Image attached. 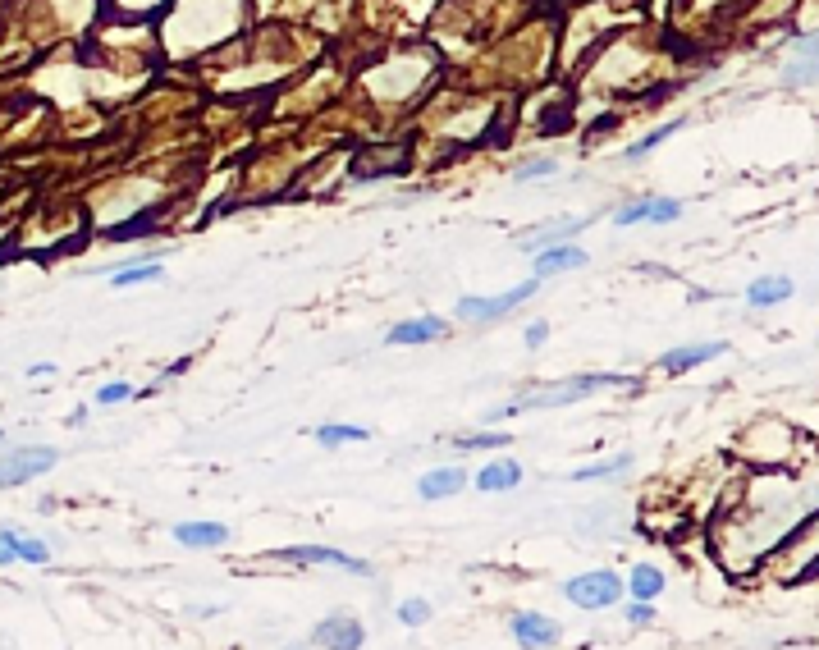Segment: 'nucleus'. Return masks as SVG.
Segmentation results:
<instances>
[{
    "label": "nucleus",
    "instance_id": "f257e3e1",
    "mask_svg": "<svg viewBox=\"0 0 819 650\" xmlns=\"http://www.w3.org/2000/svg\"><path fill=\"white\" fill-rule=\"evenodd\" d=\"M609 385H636L632 376H618V371H591V376H577L568 380V385H554V390L545 394H522V399L504 403V408H490L481 417L485 426H495L504 422V417H513V412H531V408H563V403H577V399H591V394L609 390Z\"/></svg>",
    "mask_w": 819,
    "mask_h": 650
},
{
    "label": "nucleus",
    "instance_id": "f03ea898",
    "mask_svg": "<svg viewBox=\"0 0 819 650\" xmlns=\"http://www.w3.org/2000/svg\"><path fill=\"white\" fill-rule=\"evenodd\" d=\"M55 463H60V454L46 445H28V449H14V454H0V490L28 486V481L46 477Z\"/></svg>",
    "mask_w": 819,
    "mask_h": 650
},
{
    "label": "nucleus",
    "instance_id": "7ed1b4c3",
    "mask_svg": "<svg viewBox=\"0 0 819 650\" xmlns=\"http://www.w3.org/2000/svg\"><path fill=\"white\" fill-rule=\"evenodd\" d=\"M563 596L572 600L577 609H609L623 600V577L618 573H582V577H572V582H563Z\"/></svg>",
    "mask_w": 819,
    "mask_h": 650
},
{
    "label": "nucleus",
    "instance_id": "20e7f679",
    "mask_svg": "<svg viewBox=\"0 0 819 650\" xmlns=\"http://www.w3.org/2000/svg\"><path fill=\"white\" fill-rule=\"evenodd\" d=\"M536 289H540V280H527V284H518V289L499 293V298H463V303H458V321H472V325L504 321L513 307L531 303V298H536Z\"/></svg>",
    "mask_w": 819,
    "mask_h": 650
},
{
    "label": "nucleus",
    "instance_id": "39448f33",
    "mask_svg": "<svg viewBox=\"0 0 819 650\" xmlns=\"http://www.w3.org/2000/svg\"><path fill=\"white\" fill-rule=\"evenodd\" d=\"M275 559H284V564H302V568L330 564V568H344V573H353V577H376V568H371L367 559H353V554L330 550V545H289V550H280Z\"/></svg>",
    "mask_w": 819,
    "mask_h": 650
},
{
    "label": "nucleus",
    "instance_id": "423d86ee",
    "mask_svg": "<svg viewBox=\"0 0 819 650\" xmlns=\"http://www.w3.org/2000/svg\"><path fill=\"white\" fill-rule=\"evenodd\" d=\"M682 216L678 197H641V202H627L614 211V225H669Z\"/></svg>",
    "mask_w": 819,
    "mask_h": 650
},
{
    "label": "nucleus",
    "instance_id": "0eeeda50",
    "mask_svg": "<svg viewBox=\"0 0 819 650\" xmlns=\"http://www.w3.org/2000/svg\"><path fill=\"white\" fill-rule=\"evenodd\" d=\"M312 641L316 646H335V650H357L362 641H367V628H362L357 618H348V614H335V618H325V623H316Z\"/></svg>",
    "mask_w": 819,
    "mask_h": 650
},
{
    "label": "nucleus",
    "instance_id": "6e6552de",
    "mask_svg": "<svg viewBox=\"0 0 819 650\" xmlns=\"http://www.w3.org/2000/svg\"><path fill=\"white\" fill-rule=\"evenodd\" d=\"M472 486L481 490V495H504V490H518L522 486V463H518V458H495V463H485L481 472H476Z\"/></svg>",
    "mask_w": 819,
    "mask_h": 650
},
{
    "label": "nucleus",
    "instance_id": "1a4fd4ad",
    "mask_svg": "<svg viewBox=\"0 0 819 650\" xmlns=\"http://www.w3.org/2000/svg\"><path fill=\"white\" fill-rule=\"evenodd\" d=\"M508 632H513V641H518V646H554V641L563 637L559 623H554V618H545V614H513Z\"/></svg>",
    "mask_w": 819,
    "mask_h": 650
},
{
    "label": "nucleus",
    "instance_id": "9d476101",
    "mask_svg": "<svg viewBox=\"0 0 819 650\" xmlns=\"http://www.w3.org/2000/svg\"><path fill=\"white\" fill-rule=\"evenodd\" d=\"M586 252L572 248V243H554V248H540L536 252V280H550V275H563V271H582L586 266Z\"/></svg>",
    "mask_w": 819,
    "mask_h": 650
},
{
    "label": "nucleus",
    "instance_id": "9b49d317",
    "mask_svg": "<svg viewBox=\"0 0 819 650\" xmlns=\"http://www.w3.org/2000/svg\"><path fill=\"white\" fill-rule=\"evenodd\" d=\"M586 225H591V220H586V216H563V220H550V225L531 229L527 239H522V248H527V252H540V248H554V243H568L572 234H582Z\"/></svg>",
    "mask_w": 819,
    "mask_h": 650
},
{
    "label": "nucleus",
    "instance_id": "f8f14e48",
    "mask_svg": "<svg viewBox=\"0 0 819 650\" xmlns=\"http://www.w3.org/2000/svg\"><path fill=\"white\" fill-rule=\"evenodd\" d=\"M723 353H728V344H691V348H669V353L659 358V371H669V376H682V371L701 367V362H710V358H723Z\"/></svg>",
    "mask_w": 819,
    "mask_h": 650
},
{
    "label": "nucleus",
    "instance_id": "ddd939ff",
    "mask_svg": "<svg viewBox=\"0 0 819 650\" xmlns=\"http://www.w3.org/2000/svg\"><path fill=\"white\" fill-rule=\"evenodd\" d=\"M449 325H444V316H412V321H399L394 330H389V344H431V339H440Z\"/></svg>",
    "mask_w": 819,
    "mask_h": 650
},
{
    "label": "nucleus",
    "instance_id": "4468645a",
    "mask_svg": "<svg viewBox=\"0 0 819 650\" xmlns=\"http://www.w3.org/2000/svg\"><path fill=\"white\" fill-rule=\"evenodd\" d=\"M170 536L188 550H216V545L229 541V527H220V522H179V527H170Z\"/></svg>",
    "mask_w": 819,
    "mask_h": 650
},
{
    "label": "nucleus",
    "instance_id": "2eb2a0df",
    "mask_svg": "<svg viewBox=\"0 0 819 650\" xmlns=\"http://www.w3.org/2000/svg\"><path fill=\"white\" fill-rule=\"evenodd\" d=\"M463 486H467V472H463V467H435V472H426V477L417 481V495L435 504V499L458 495Z\"/></svg>",
    "mask_w": 819,
    "mask_h": 650
},
{
    "label": "nucleus",
    "instance_id": "dca6fc26",
    "mask_svg": "<svg viewBox=\"0 0 819 650\" xmlns=\"http://www.w3.org/2000/svg\"><path fill=\"white\" fill-rule=\"evenodd\" d=\"M783 298H792V280H787V275H760V280L746 289V303L751 307H774V303H783Z\"/></svg>",
    "mask_w": 819,
    "mask_h": 650
},
{
    "label": "nucleus",
    "instance_id": "f3484780",
    "mask_svg": "<svg viewBox=\"0 0 819 650\" xmlns=\"http://www.w3.org/2000/svg\"><path fill=\"white\" fill-rule=\"evenodd\" d=\"M623 591H632L636 600H659V591H664V573L650 564H636L632 577L623 582Z\"/></svg>",
    "mask_w": 819,
    "mask_h": 650
},
{
    "label": "nucleus",
    "instance_id": "a211bd4d",
    "mask_svg": "<svg viewBox=\"0 0 819 650\" xmlns=\"http://www.w3.org/2000/svg\"><path fill=\"white\" fill-rule=\"evenodd\" d=\"M161 266L156 261H142V266H119L115 275H110V289H133V284H156L161 280Z\"/></svg>",
    "mask_w": 819,
    "mask_h": 650
},
{
    "label": "nucleus",
    "instance_id": "6ab92c4d",
    "mask_svg": "<svg viewBox=\"0 0 819 650\" xmlns=\"http://www.w3.org/2000/svg\"><path fill=\"white\" fill-rule=\"evenodd\" d=\"M632 463H636L632 454H618V458H609V463L577 467V472H572V481H609V477H623V472H632Z\"/></svg>",
    "mask_w": 819,
    "mask_h": 650
},
{
    "label": "nucleus",
    "instance_id": "aec40b11",
    "mask_svg": "<svg viewBox=\"0 0 819 650\" xmlns=\"http://www.w3.org/2000/svg\"><path fill=\"white\" fill-rule=\"evenodd\" d=\"M362 440H371L367 426H316V445H325V449H335V445H362Z\"/></svg>",
    "mask_w": 819,
    "mask_h": 650
},
{
    "label": "nucleus",
    "instance_id": "412c9836",
    "mask_svg": "<svg viewBox=\"0 0 819 650\" xmlns=\"http://www.w3.org/2000/svg\"><path fill=\"white\" fill-rule=\"evenodd\" d=\"M14 564H51V545L19 531V541H14Z\"/></svg>",
    "mask_w": 819,
    "mask_h": 650
},
{
    "label": "nucleus",
    "instance_id": "4be33fe9",
    "mask_svg": "<svg viewBox=\"0 0 819 650\" xmlns=\"http://www.w3.org/2000/svg\"><path fill=\"white\" fill-rule=\"evenodd\" d=\"M513 445V435H504V431H476V435H458V449H508Z\"/></svg>",
    "mask_w": 819,
    "mask_h": 650
},
{
    "label": "nucleus",
    "instance_id": "5701e85b",
    "mask_svg": "<svg viewBox=\"0 0 819 650\" xmlns=\"http://www.w3.org/2000/svg\"><path fill=\"white\" fill-rule=\"evenodd\" d=\"M678 129H682V120H678V124H664V129H655V133H646L641 142H632V147H627V161H641V156H650L659 142H669Z\"/></svg>",
    "mask_w": 819,
    "mask_h": 650
},
{
    "label": "nucleus",
    "instance_id": "b1692460",
    "mask_svg": "<svg viewBox=\"0 0 819 650\" xmlns=\"http://www.w3.org/2000/svg\"><path fill=\"white\" fill-rule=\"evenodd\" d=\"M426 618H431V605H426V600H403V605H399V623H403V628H421V623H426Z\"/></svg>",
    "mask_w": 819,
    "mask_h": 650
},
{
    "label": "nucleus",
    "instance_id": "393cba45",
    "mask_svg": "<svg viewBox=\"0 0 819 650\" xmlns=\"http://www.w3.org/2000/svg\"><path fill=\"white\" fill-rule=\"evenodd\" d=\"M133 399V385L129 380H119V385H101L97 390V403L101 408H115V403H129Z\"/></svg>",
    "mask_w": 819,
    "mask_h": 650
},
{
    "label": "nucleus",
    "instance_id": "a878e982",
    "mask_svg": "<svg viewBox=\"0 0 819 650\" xmlns=\"http://www.w3.org/2000/svg\"><path fill=\"white\" fill-rule=\"evenodd\" d=\"M550 174H559V161H531L518 170V179H550Z\"/></svg>",
    "mask_w": 819,
    "mask_h": 650
},
{
    "label": "nucleus",
    "instance_id": "bb28decb",
    "mask_svg": "<svg viewBox=\"0 0 819 650\" xmlns=\"http://www.w3.org/2000/svg\"><path fill=\"white\" fill-rule=\"evenodd\" d=\"M14 541H19V531H14V527H0V568L14 564Z\"/></svg>",
    "mask_w": 819,
    "mask_h": 650
},
{
    "label": "nucleus",
    "instance_id": "cd10ccee",
    "mask_svg": "<svg viewBox=\"0 0 819 650\" xmlns=\"http://www.w3.org/2000/svg\"><path fill=\"white\" fill-rule=\"evenodd\" d=\"M650 618H655V605H650V600H636V605H627V623H636V628H641V623H650Z\"/></svg>",
    "mask_w": 819,
    "mask_h": 650
},
{
    "label": "nucleus",
    "instance_id": "c85d7f7f",
    "mask_svg": "<svg viewBox=\"0 0 819 650\" xmlns=\"http://www.w3.org/2000/svg\"><path fill=\"white\" fill-rule=\"evenodd\" d=\"M545 339H550V325H545V321L527 325V344H531V348H540V344H545Z\"/></svg>",
    "mask_w": 819,
    "mask_h": 650
},
{
    "label": "nucleus",
    "instance_id": "c756f323",
    "mask_svg": "<svg viewBox=\"0 0 819 650\" xmlns=\"http://www.w3.org/2000/svg\"><path fill=\"white\" fill-rule=\"evenodd\" d=\"M51 371H55V362H33V367H28V376H51Z\"/></svg>",
    "mask_w": 819,
    "mask_h": 650
},
{
    "label": "nucleus",
    "instance_id": "7c9ffc66",
    "mask_svg": "<svg viewBox=\"0 0 819 650\" xmlns=\"http://www.w3.org/2000/svg\"><path fill=\"white\" fill-rule=\"evenodd\" d=\"M0 440H5V431H0Z\"/></svg>",
    "mask_w": 819,
    "mask_h": 650
}]
</instances>
